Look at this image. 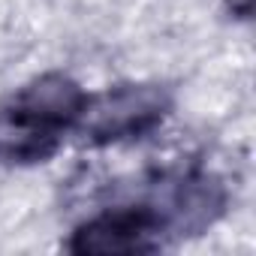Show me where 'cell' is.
<instances>
[{
  "mask_svg": "<svg viewBox=\"0 0 256 256\" xmlns=\"http://www.w3.org/2000/svg\"><path fill=\"white\" fill-rule=\"evenodd\" d=\"M172 94L154 82L114 84L96 96H88L76 130L90 145H118L142 139L169 118Z\"/></svg>",
  "mask_w": 256,
  "mask_h": 256,
  "instance_id": "2",
  "label": "cell"
},
{
  "mask_svg": "<svg viewBox=\"0 0 256 256\" xmlns=\"http://www.w3.org/2000/svg\"><path fill=\"white\" fill-rule=\"evenodd\" d=\"M166 235H169V223L157 202L118 205L76 226V232L66 241V250L76 256L154 253L163 247Z\"/></svg>",
  "mask_w": 256,
  "mask_h": 256,
  "instance_id": "3",
  "label": "cell"
},
{
  "mask_svg": "<svg viewBox=\"0 0 256 256\" xmlns=\"http://www.w3.org/2000/svg\"><path fill=\"white\" fill-rule=\"evenodd\" d=\"M226 6H229V12H232L235 18L247 22L250 12H253V0H226Z\"/></svg>",
  "mask_w": 256,
  "mask_h": 256,
  "instance_id": "5",
  "label": "cell"
},
{
  "mask_svg": "<svg viewBox=\"0 0 256 256\" xmlns=\"http://www.w3.org/2000/svg\"><path fill=\"white\" fill-rule=\"evenodd\" d=\"M88 94L64 72H42L0 102V163L34 166L58 154L76 130Z\"/></svg>",
  "mask_w": 256,
  "mask_h": 256,
  "instance_id": "1",
  "label": "cell"
},
{
  "mask_svg": "<svg viewBox=\"0 0 256 256\" xmlns=\"http://www.w3.org/2000/svg\"><path fill=\"white\" fill-rule=\"evenodd\" d=\"M226 187L208 172H187L169 181L160 196V211L166 214L169 235H199L226 211Z\"/></svg>",
  "mask_w": 256,
  "mask_h": 256,
  "instance_id": "4",
  "label": "cell"
}]
</instances>
